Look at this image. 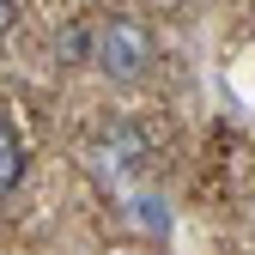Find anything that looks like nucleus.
Here are the masks:
<instances>
[{"mask_svg": "<svg viewBox=\"0 0 255 255\" xmlns=\"http://www.w3.org/2000/svg\"><path fill=\"white\" fill-rule=\"evenodd\" d=\"M85 61H91L104 79L134 85V79H146V67L158 61V37H152L146 18H134V12H110V18L85 37Z\"/></svg>", "mask_w": 255, "mask_h": 255, "instance_id": "nucleus-1", "label": "nucleus"}, {"mask_svg": "<svg viewBox=\"0 0 255 255\" xmlns=\"http://www.w3.org/2000/svg\"><path fill=\"white\" fill-rule=\"evenodd\" d=\"M91 176H98L116 201H134V195H146V170H152V140L140 134L134 122H116V128H104L98 140H91Z\"/></svg>", "mask_w": 255, "mask_h": 255, "instance_id": "nucleus-2", "label": "nucleus"}, {"mask_svg": "<svg viewBox=\"0 0 255 255\" xmlns=\"http://www.w3.org/2000/svg\"><path fill=\"white\" fill-rule=\"evenodd\" d=\"M24 182V134L12 128V116H0V201Z\"/></svg>", "mask_w": 255, "mask_h": 255, "instance_id": "nucleus-3", "label": "nucleus"}, {"mask_svg": "<svg viewBox=\"0 0 255 255\" xmlns=\"http://www.w3.org/2000/svg\"><path fill=\"white\" fill-rule=\"evenodd\" d=\"M12 24H18V6H12V0H0V43L12 37Z\"/></svg>", "mask_w": 255, "mask_h": 255, "instance_id": "nucleus-4", "label": "nucleus"}]
</instances>
